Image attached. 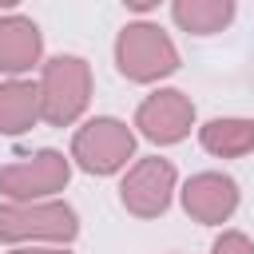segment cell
I'll use <instances>...</instances> for the list:
<instances>
[{"label": "cell", "mask_w": 254, "mask_h": 254, "mask_svg": "<svg viewBox=\"0 0 254 254\" xmlns=\"http://www.w3.org/2000/svg\"><path fill=\"white\" fill-rule=\"evenodd\" d=\"M91 103V67L83 56H52L40 67V111L52 127H71Z\"/></svg>", "instance_id": "1"}, {"label": "cell", "mask_w": 254, "mask_h": 254, "mask_svg": "<svg viewBox=\"0 0 254 254\" xmlns=\"http://www.w3.org/2000/svg\"><path fill=\"white\" fill-rule=\"evenodd\" d=\"M71 179V155L44 147L20 163L0 167V194L8 202H40V198H56Z\"/></svg>", "instance_id": "5"}, {"label": "cell", "mask_w": 254, "mask_h": 254, "mask_svg": "<svg viewBox=\"0 0 254 254\" xmlns=\"http://www.w3.org/2000/svg\"><path fill=\"white\" fill-rule=\"evenodd\" d=\"M210 254H254V242L242 230H222L210 246Z\"/></svg>", "instance_id": "13"}, {"label": "cell", "mask_w": 254, "mask_h": 254, "mask_svg": "<svg viewBox=\"0 0 254 254\" xmlns=\"http://www.w3.org/2000/svg\"><path fill=\"white\" fill-rule=\"evenodd\" d=\"M115 67L131 83H155L179 71V48L159 24H127L115 36Z\"/></svg>", "instance_id": "2"}, {"label": "cell", "mask_w": 254, "mask_h": 254, "mask_svg": "<svg viewBox=\"0 0 254 254\" xmlns=\"http://www.w3.org/2000/svg\"><path fill=\"white\" fill-rule=\"evenodd\" d=\"M44 36L28 16H0V75H24L40 64Z\"/></svg>", "instance_id": "9"}, {"label": "cell", "mask_w": 254, "mask_h": 254, "mask_svg": "<svg viewBox=\"0 0 254 254\" xmlns=\"http://www.w3.org/2000/svg\"><path fill=\"white\" fill-rule=\"evenodd\" d=\"M44 119L40 111V83L32 79H4L0 83V135H24Z\"/></svg>", "instance_id": "10"}, {"label": "cell", "mask_w": 254, "mask_h": 254, "mask_svg": "<svg viewBox=\"0 0 254 254\" xmlns=\"http://www.w3.org/2000/svg\"><path fill=\"white\" fill-rule=\"evenodd\" d=\"M135 155V131L115 115H95L71 135V163L87 175H115Z\"/></svg>", "instance_id": "4"}, {"label": "cell", "mask_w": 254, "mask_h": 254, "mask_svg": "<svg viewBox=\"0 0 254 254\" xmlns=\"http://www.w3.org/2000/svg\"><path fill=\"white\" fill-rule=\"evenodd\" d=\"M135 127L143 139L159 143V147H171V143H183L194 127V103L187 91L179 87H159L151 91L139 111H135Z\"/></svg>", "instance_id": "7"}, {"label": "cell", "mask_w": 254, "mask_h": 254, "mask_svg": "<svg viewBox=\"0 0 254 254\" xmlns=\"http://www.w3.org/2000/svg\"><path fill=\"white\" fill-rule=\"evenodd\" d=\"M198 143L214 159H242L254 151V119H238V115L210 119L198 127Z\"/></svg>", "instance_id": "11"}, {"label": "cell", "mask_w": 254, "mask_h": 254, "mask_svg": "<svg viewBox=\"0 0 254 254\" xmlns=\"http://www.w3.org/2000/svg\"><path fill=\"white\" fill-rule=\"evenodd\" d=\"M16 4H20V0H0V8H16Z\"/></svg>", "instance_id": "16"}, {"label": "cell", "mask_w": 254, "mask_h": 254, "mask_svg": "<svg viewBox=\"0 0 254 254\" xmlns=\"http://www.w3.org/2000/svg\"><path fill=\"white\" fill-rule=\"evenodd\" d=\"M163 0H123V8H131V12H151V8H159Z\"/></svg>", "instance_id": "15"}, {"label": "cell", "mask_w": 254, "mask_h": 254, "mask_svg": "<svg viewBox=\"0 0 254 254\" xmlns=\"http://www.w3.org/2000/svg\"><path fill=\"white\" fill-rule=\"evenodd\" d=\"M175 163L171 159H159V155H147L139 163L127 167L123 183H119V202L127 206V214L135 218H159L171 198H175Z\"/></svg>", "instance_id": "6"}, {"label": "cell", "mask_w": 254, "mask_h": 254, "mask_svg": "<svg viewBox=\"0 0 254 254\" xmlns=\"http://www.w3.org/2000/svg\"><path fill=\"white\" fill-rule=\"evenodd\" d=\"M183 198V210L202 222V226H222L234 210H238V183L222 171H198L183 183L179 190Z\"/></svg>", "instance_id": "8"}, {"label": "cell", "mask_w": 254, "mask_h": 254, "mask_svg": "<svg viewBox=\"0 0 254 254\" xmlns=\"http://www.w3.org/2000/svg\"><path fill=\"white\" fill-rule=\"evenodd\" d=\"M79 234V218L60 198L40 202H4L0 206V242L24 246V242H60L67 246Z\"/></svg>", "instance_id": "3"}, {"label": "cell", "mask_w": 254, "mask_h": 254, "mask_svg": "<svg viewBox=\"0 0 254 254\" xmlns=\"http://www.w3.org/2000/svg\"><path fill=\"white\" fill-rule=\"evenodd\" d=\"M12 254H71V250H64V246H16Z\"/></svg>", "instance_id": "14"}, {"label": "cell", "mask_w": 254, "mask_h": 254, "mask_svg": "<svg viewBox=\"0 0 254 254\" xmlns=\"http://www.w3.org/2000/svg\"><path fill=\"white\" fill-rule=\"evenodd\" d=\"M234 8H238L234 0H175L171 16L190 36H214L234 20Z\"/></svg>", "instance_id": "12"}]
</instances>
